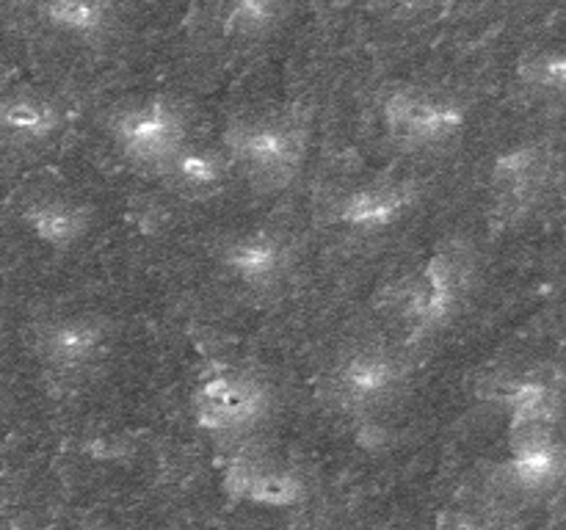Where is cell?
<instances>
[{
	"instance_id": "6da1fadb",
	"label": "cell",
	"mask_w": 566,
	"mask_h": 530,
	"mask_svg": "<svg viewBox=\"0 0 566 530\" xmlns=\"http://www.w3.org/2000/svg\"><path fill=\"white\" fill-rule=\"evenodd\" d=\"M227 160L260 191L293 182L307 155V130L287 116L238 121L224 136Z\"/></svg>"
},
{
	"instance_id": "7a4b0ae2",
	"label": "cell",
	"mask_w": 566,
	"mask_h": 530,
	"mask_svg": "<svg viewBox=\"0 0 566 530\" xmlns=\"http://www.w3.org/2000/svg\"><path fill=\"white\" fill-rule=\"evenodd\" d=\"M468 263L459 252H437L398 293V318L412 335L440 329L462 307L468 293Z\"/></svg>"
},
{
	"instance_id": "3957f363",
	"label": "cell",
	"mask_w": 566,
	"mask_h": 530,
	"mask_svg": "<svg viewBox=\"0 0 566 530\" xmlns=\"http://www.w3.org/2000/svg\"><path fill=\"white\" fill-rule=\"evenodd\" d=\"M462 105L451 97L418 88H398L381 103V125L387 136L409 149H431L453 141L464 130Z\"/></svg>"
},
{
	"instance_id": "277c9868",
	"label": "cell",
	"mask_w": 566,
	"mask_h": 530,
	"mask_svg": "<svg viewBox=\"0 0 566 530\" xmlns=\"http://www.w3.org/2000/svg\"><path fill=\"white\" fill-rule=\"evenodd\" d=\"M111 136L127 160L164 169L186 147V116L169 99H147L122 110L111 125Z\"/></svg>"
},
{
	"instance_id": "5b68a950",
	"label": "cell",
	"mask_w": 566,
	"mask_h": 530,
	"mask_svg": "<svg viewBox=\"0 0 566 530\" xmlns=\"http://www.w3.org/2000/svg\"><path fill=\"white\" fill-rule=\"evenodd\" d=\"M269 392L258 379L243 373H216L193 392V417L213 434H238L265 417Z\"/></svg>"
},
{
	"instance_id": "8992f818",
	"label": "cell",
	"mask_w": 566,
	"mask_h": 530,
	"mask_svg": "<svg viewBox=\"0 0 566 530\" xmlns=\"http://www.w3.org/2000/svg\"><path fill=\"white\" fill-rule=\"evenodd\" d=\"M407 379L401 359L387 348H363L343 359L332 379L337 403L352 412H368L390 403Z\"/></svg>"
},
{
	"instance_id": "52a82bcc",
	"label": "cell",
	"mask_w": 566,
	"mask_h": 530,
	"mask_svg": "<svg viewBox=\"0 0 566 530\" xmlns=\"http://www.w3.org/2000/svg\"><path fill=\"white\" fill-rule=\"evenodd\" d=\"M221 265L241 285L265 290L285 279L293 265V246L274 230H252L232 237L221 252Z\"/></svg>"
},
{
	"instance_id": "ba28073f",
	"label": "cell",
	"mask_w": 566,
	"mask_h": 530,
	"mask_svg": "<svg viewBox=\"0 0 566 530\" xmlns=\"http://www.w3.org/2000/svg\"><path fill=\"white\" fill-rule=\"evenodd\" d=\"M105 351H108V329L103 320L88 315L61 318L39 331V357L50 368L64 373L92 368L105 357Z\"/></svg>"
},
{
	"instance_id": "9c48e42d",
	"label": "cell",
	"mask_w": 566,
	"mask_h": 530,
	"mask_svg": "<svg viewBox=\"0 0 566 530\" xmlns=\"http://www.w3.org/2000/svg\"><path fill=\"white\" fill-rule=\"evenodd\" d=\"M224 489L235 500L269 508L298 506L304 500V495H307L304 480L298 475H293L291 469L254 462V458H235L224 469Z\"/></svg>"
},
{
	"instance_id": "30bf717a",
	"label": "cell",
	"mask_w": 566,
	"mask_h": 530,
	"mask_svg": "<svg viewBox=\"0 0 566 530\" xmlns=\"http://www.w3.org/2000/svg\"><path fill=\"white\" fill-rule=\"evenodd\" d=\"M547 182V155L539 147H517L503 152L492 169V197L503 213H523Z\"/></svg>"
},
{
	"instance_id": "8fae6325",
	"label": "cell",
	"mask_w": 566,
	"mask_h": 530,
	"mask_svg": "<svg viewBox=\"0 0 566 530\" xmlns=\"http://www.w3.org/2000/svg\"><path fill=\"white\" fill-rule=\"evenodd\" d=\"M415 199L418 193L407 182H376V186H365L343 199L340 221L348 230L359 232L390 230L407 219Z\"/></svg>"
},
{
	"instance_id": "7c38bea8",
	"label": "cell",
	"mask_w": 566,
	"mask_h": 530,
	"mask_svg": "<svg viewBox=\"0 0 566 530\" xmlns=\"http://www.w3.org/2000/svg\"><path fill=\"white\" fill-rule=\"evenodd\" d=\"M506 409L512 420V445L556 436L553 428L558 417V395L545 381H517L506 392Z\"/></svg>"
},
{
	"instance_id": "4fadbf2b",
	"label": "cell",
	"mask_w": 566,
	"mask_h": 530,
	"mask_svg": "<svg viewBox=\"0 0 566 530\" xmlns=\"http://www.w3.org/2000/svg\"><path fill=\"white\" fill-rule=\"evenodd\" d=\"M33 237L53 248H70L86 235L88 210L72 199H42L22 215Z\"/></svg>"
},
{
	"instance_id": "5bb4252c",
	"label": "cell",
	"mask_w": 566,
	"mask_h": 530,
	"mask_svg": "<svg viewBox=\"0 0 566 530\" xmlns=\"http://www.w3.org/2000/svg\"><path fill=\"white\" fill-rule=\"evenodd\" d=\"M566 473V453L558 445L556 436L545 439L520 442L512 445V458H509V478L525 491L551 489L562 480Z\"/></svg>"
},
{
	"instance_id": "9a60e30c",
	"label": "cell",
	"mask_w": 566,
	"mask_h": 530,
	"mask_svg": "<svg viewBox=\"0 0 566 530\" xmlns=\"http://www.w3.org/2000/svg\"><path fill=\"white\" fill-rule=\"evenodd\" d=\"M59 105L39 94H9L0 99V132L20 141H44L61 127Z\"/></svg>"
},
{
	"instance_id": "2e32d148",
	"label": "cell",
	"mask_w": 566,
	"mask_h": 530,
	"mask_svg": "<svg viewBox=\"0 0 566 530\" xmlns=\"http://www.w3.org/2000/svg\"><path fill=\"white\" fill-rule=\"evenodd\" d=\"M42 17L50 28L72 39H99L114 28V0H44Z\"/></svg>"
},
{
	"instance_id": "e0dca14e",
	"label": "cell",
	"mask_w": 566,
	"mask_h": 530,
	"mask_svg": "<svg viewBox=\"0 0 566 530\" xmlns=\"http://www.w3.org/2000/svg\"><path fill=\"white\" fill-rule=\"evenodd\" d=\"M164 171L175 180L180 191L191 193V197H208V193L219 191L224 186L230 160H227V155L213 152V149L182 147L164 166Z\"/></svg>"
},
{
	"instance_id": "ac0fdd59",
	"label": "cell",
	"mask_w": 566,
	"mask_h": 530,
	"mask_svg": "<svg viewBox=\"0 0 566 530\" xmlns=\"http://www.w3.org/2000/svg\"><path fill=\"white\" fill-rule=\"evenodd\" d=\"M285 17V0H230L221 28L230 39H260Z\"/></svg>"
},
{
	"instance_id": "d6986e66",
	"label": "cell",
	"mask_w": 566,
	"mask_h": 530,
	"mask_svg": "<svg viewBox=\"0 0 566 530\" xmlns=\"http://www.w3.org/2000/svg\"><path fill=\"white\" fill-rule=\"evenodd\" d=\"M525 83H531L539 92L566 94V50L539 53L523 64Z\"/></svg>"
},
{
	"instance_id": "ffe728a7",
	"label": "cell",
	"mask_w": 566,
	"mask_h": 530,
	"mask_svg": "<svg viewBox=\"0 0 566 530\" xmlns=\"http://www.w3.org/2000/svg\"><path fill=\"white\" fill-rule=\"evenodd\" d=\"M0 530H6V528H0Z\"/></svg>"
}]
</instances>
